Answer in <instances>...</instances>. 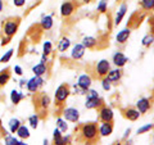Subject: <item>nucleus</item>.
<instances>
[{
  "mask_svg": "<svg viewBox=\"0 0 154 145\" xmlns=\"http://www.w3.org/2000/svg\"><path fill=\"white\" fill-rule=\"evenodd\" d=\"M19 25H21V18L19 17H8L3 21L2 23V46H5L9 44V41L12 40V37L16 35Z\"/></svg>",
  "mask_w": 154,
  "mask_h": 145,
  "instance_id": "obj_1",
  "label": "nucleus"
},
{
  "mask_svg": "<svg viewBox=\"0 0 154 145\" xmlns=\"http://www.w3.org/2000/svg\"><path fill=\"white\" fill-rule=\"evenodd\" d=\"M33 105H35V109H36V114L38 116V118H45V113L48 112V108L50 105V98L49 95H46L45 93H33Z\"/></svg>",
  "mask_w": 154,
  "mask_h": 145,
  "instance_id": "obj_2",
  "label": "nucleus"
},
{
  "mask_svg": "<svg viewBox=\"0 0 154 145\" xmlns=\"http://www.w3.org/2000/svg\"><path fill=\"white\" fill-rule=\"evenodd\" d=\"M68 95H69V88H68V85H60L59 88L57 89L55 91V107L58 109H60L62 107H63V104H64V101L67 100V98H68Z\"/></svg>",
  "mask_w": 154,
  "mask_h": 145,
  "instance_id": "obj_3",
  "label": "nucleus"
},
{
  "mask_svg": "<svg viewBox=\"0 0 154 145\" xmlns=\"http://www.w3.org/2000/svg\"><path fill=\"white\" fill-rule=\"evenodd\" d=\"M81 136L88 141H93L98 137V127L95 123H85L81 127Z\"/></svg>",
  "mask_w": 154,
  "mask_h": 145,
  "instance_id": "obj_4",
  "label": "nucleus"
},
{
  "mask_svg": "<svg viewBox=\"0 0 154 145\" xmlns=\"http://www.w3.org/2000/svg\"><path fill=\"white\" fill-rule=\"evenodd\" d=\"M42 84H44V80L38 76H35V77H32L31 80H28L27 89H28V91H31V93H36V91H38V89L42 86Z\"/></svg>",
  "mask_w": 154,
  "mask_h": 145,
  "instance_id": "obj_5",
  "label": "nucleus"
},
{
  "mask_svg": "<svg viewBox=\"0 0 154 145\" xmlns=\"http://www.w3.org/2000/svg\"><path fill=\"white\" fill-rule=\"evenodd\" d=\"M75 9H76V4L75 2H72V0H69V2H64L63 4H62V7H60V14H62V17H69L72 13L75 12Z\"/></svg>",
  "mask_w": 154,
  "mask_h": 145,
  "instance_id": "obj_6",
  "label": "nucleus"
},
{
  "mask_svg": "<svg viewBox=\"0 0 154 145\" xmlns=\"http://www.w3.org/2000/svg\"><path fill=\"white\" fill-rule=\"evenodd\" d=\"M109 69H110V64H109V62L105 60V59L100 60L98 63V66H96V72H98V76L102 77V79L107 77Z\"/></svg>",
  "mask_w": 154,
  "mask_h": 145,
  "instance_id": "obj_7",
  "label": "nucleus"
},
{
  "mask_svg": "<svg viewBox=\"0 0 154 145\" xmlns=\"http://www.w3.org/2000/svg\"><path fill=\"white\" fill-rule=\"evenodd\" d=\"M63 117L71 122H77L80 118V112L75 108H67L63 110Z\"/></svg>",
  "mask_w": 154,
  "mask_h": 145,
  "instance_id": "obj_8",
  "label": "nucleus"
},
{
  "mask_svg": "<svg viewBox=\"0 0 154 145\" xmlns=\"http://www.w3.org/2000/svg\"><path fill=\"white\" fill-rule=\"evenodd\" d=\"M11 77H12V68L11 67H7L5 69L0 71V89L4 88V86L11 81Z\"/></svg>",
  "mask_w": 154,
  "mask_h": 145,
  "instance_id": "obj_9",
  "label": "nucleus"
},
{
  "mask_svg": "<svg viewBox=\"0 0 154 145\" xmlns=\"http://www.w3.org/2000/svg\"><path fill=\"white\" fill-rule=\"evenodd\" d=\"M99 116L103 122H112V119H113V112H112V109L108 107H103L100 109Z\"/></svg>",
  "mask_w": 154,
  "mask_h": 145,
  "instance_id": "obj_10",
  "label": "nucleus"
},
{
  "mask_svg": "<svg viewBox=\"0 0 154 145\" xmlns=\"http://www.w3.org/2000/svg\"><path fill=\"white\" fill-rule=\"evenodd\" d=\"M85 54V48L82 44H77L75 45L73 50H72V58L73 59H81Z\"/></svg>",
  "mask_w": 154,
  "mask_h": 145,
  "instance_id": "obj_11",
  "label": "nucleus"
},
{
  "mask_svg": "<svg viewBox=\"0 0 154 145\" xmlns=\"http://www.w3.org/2000/svg\"><path fill=\"white\" fill-rule=\"evenodd\" d=\"M79 88H81L82 90H88L90 88V85H91V79H90V76L88 75H82V76H80V79H79Z\"/></svg>",
  "mask_w": 154,
  "mask_h": 145,
  "instance_id": "obj_12",
  "label": "nucleus"
},
{
  "mask_svg": "<svg viewBox=\"0 0 154 145\" xmlns=\"http://www.w3.org/2000/svg\"><path fill=\"white\" fill-rule=\"evenodd\" d=\"M113 62L117 67H123L127 62V58L125 57L122 53H116V54L113 55Z\"/></svg>",
  "mask_w": 154,
  "mask_h": 145,
  "instance_id": "obj_13",
  "label": "nucleus"
},
{
  "mask_svg": "<svg viewBox=\"0 0 154 145\" xmlns=\"http://www.w3.org/2000/svg\"><path fill=\"white\" fill-rule=\"evenodd\" d=\"M100 104H102V101H100L99 96H95V98H88L85 105L88 109H95V108H98Z\"/></svg>",
  "mask_w": 154,
  "mask_h": 145,
  "instance_id": "obj_14",
  "label": "nucleus"
},
{
  "mask_svg": "<svg viewBox=\"0 0 154 145\" xmlns=\"http://www.w3.org/2000/svg\"><path fill=\"white\" fill-rule=\"evenodd\" d=\"M136 107H137V109H139V112H140V113H145L146 110L150 108V103H149L148 99L143 98V99H140L136 103Z\"/></svg>",
  "mask_w": 154,
  "mask_h": 145,
  "instance_id": "obj_15",
  "label": "nucleus"
},
{
  "mask_svg": "<svg viewBox=\"0 0 154 145\" xmlns=\"http://www.w3.org/2000/svg\"><path fill=\"white\" fill-rule=\"evenodd\" d=\"M32 72L35 73V76L41 77V76H44L46 72H48V68H46L45 63H38V64H36V66L32 68Z\"/></svg>",
  "mask_w": 154,
  "mask_h": 145,
  "instance_id": "obj_16",
  "label": "nucleus"
},
{
  "mask_svg": "<svg viewBox=\"0 0 154 145\" xmlns=\"http://www.w3.org/2000/svg\"><path fill=\"white\" fill-rule=\"evenodd\" d=\"M126 11H127V4H126V3H123L122 5L119 7L118 13H117V16H116V21H114L116 25H119V23H121L122 18L125 17V14H126Z\"/></svg>",
  "mask_w": 154,
  "mask_h": 145,
  "instance_id": "obj_17",
  "label": "nucleus"
},
{
  "mask_svg": "<svg viewBox=\"0 0 154 145\" xmlns=\"http://www.w3.org/2000/svg\"><path fill=\"white\" fill-rule=\"evenodd\" d=\"M99 131H100V134H102L103 136H109V135L112 134V131H113L112 123H110V122H104L102 126H100Z\"/></svg>",
  "mask_w": 154,
  "mask_h": 145,
  "instance_id": "obj_18",
  "label": "nucleus"
},
{
  "mask_svg": "<svg viewBox=\"0 0 154 145\" xmlns=\"http://www.w3.org/2000/svg\"><path fill=\"white\" fill-rule=\"evenodd\" d=\"M130 33H131V31L127 30V28H125V30L119 31L118 35H117V41L119 42V44H123V42H126L128 40L130 37Z\"/></svg>",
  "mask_w": 154,
  "mask_h": 145,
  "instance_id": "obj_19",
  "label": "nucleus"
},
{
  "mask_svg": "<svg viewBox=\"0 0 154 145\" xmlns=\"http://www.w3.org/2000/svg\"><path fill=\"white\" fill-rule=\"evenodd\" d=\"M125 117H126L127 119H130V121H136L139 117H140V113H139V110H136V109L130 108L125 112Z\"/></svg>",
  "mask_w": 154,
  "mask_h": 145,
  "instance_id": "obj_20",
  "label": "nucleus"
},
{
  "mask_svg": "<svg viewBox=\"0 0 154 145\" xmlns=\"http://www.w3.org/2000/svg\"><path fill=\"white\" fill-rule=\"evenodd\" d=\"M121 71L119 69H114V71H109L108 72V75H107V79L109 82H113V81H118L119 79H121Z\"/></svg>",
  "mask_w": 154,
  "mask_h": 145,
  "instance_id": "obj_21",
  "label": "nucleus"
},
{
  "mask_svg": "<svg viewBox=\"0 0 154 145\" xmlns=\"http://www.w3.org/2000/svg\"><path fill=\"white\" fill-rule=\"evenodd\" d=\"M23 98H25V95H23L22 93H19V91H17V90H13V91H12V94H11L12 103H13L14 105H17Z\"/></svg>",
  "mask_w": 154,
  "mask_h": 145,
  "instance_id": "obj_22",
  "label": "nucleus"
},
{
  "mask_svg": "<svg viewBox=\"0 0 154 145\" xmlns=\"http://www.w3.org/2000/svg\"><path fill=\"white\" fill-rule=\"evenodd\" d=\"M64 144L66 141H64V137L60 134V130L55 128L54 130V145H64Z\"/></svg>",
  "mask_w": 154,
  "mask_h": 145,
  "instance_id": "obj_23",
  "label": "nucleus"
},
{
  "mask_svg": "<svg viewBox=\"0 0 154 145\" xmlns=\"http://www.w3.org/2000/svg\"><path fill=\"white\" fill-rule=\"evenodd\" d=\"M69 44H71V41L68 37H62V40L59 41V45H58V49H59V51L63 53L69 48Z\"/></svg>",
  "mask_w": 154,
  "mask_h": 145,
  "instance_id": "obj_24",
  "label": "nucleus"
},
{
  "mask_svg": "<svg viewBox=\"0 0 154 145\" xmlns=\"http://www.w3.org/2000/svg\"><path fill=\"white\" fill-rule=\"evenodd\" d=\"M53 26V18L50 16H46L42 18V21H41V28L42 30H50Z\"/></svg>",
  "mask_w": 154,
  "mask_h": 145,
  "instance_id": "obj_25",
  "label": "nucleus"
},
{
  "mask_svg": "<svg viewBox=\"0 0 154 145\" xmlns=\"http://www.w3.org/2000/svg\"><path fill=\"white\" fill-rule=\"evenodd\" d=\"M96 42L98 41H96V39H94V37H85L82 45H84V48H88V49H93L96 45Z\"/></svg>",
  "mask_w": 154,
  "mask_h": 145,
  "instance_id": "obj_26",
  "label": "nucleus"
},
{
  "mask_svg": "<svg viewBox=\"0 0 154 145\" xmlns=\"http://www.w3.org/2000/svg\"><path fill=\"white\" fill-rule=\"evenodd\" d=\"M17 134H18V136L21 137V139H28L30 137V132H28V128L26 126H19V128L17 130Z\"/></svg>",
  "mask_w": 154,
  "mask_h": 145,
  "instance_id": "obj_27",
  "label": "nucleus"
},
{
  "mask_svg": "<svg viewBox=\"0 0 154 145\" xmlns=\"http://www.w3.org/2000/svg\"><path fill=\"white\" fill-rule=\"evenodd\" d=\"M21 126V122L17 118H12L9 121V127H11V132H17V130Z\"/></svg>",
  "mask_w": 154,
  "mask_h": 145,
  "instance_id": "obj_28",
  "label": "nucleus"
},
{
  "mask_svg": "<svg viewBox=\"0 0 154 145\" xmlns=\"http://www.w3.org/2000/svg\"><path fill=\"white\" fill-rule=\"evenodd\" d=\"M141 7L145 11H150L154 8V0H141Z\"/></svg>",
  "mask_w": 154,
  "mask_h": 145,
  "instance_id": "obj_29",
  "label": "nucleus"
},
{
  "mask_svg": "<svg viewBox=\"0 0 154 145\" xmlns=\"http://www.w3.org/2000/svg\"><path fill=\"white\" fill-rule=\"evenodd\" d=\"M4 140H5V144L7 145H18V140L16 137L11 136V135H7V136H4Z\"/></svg>",
  "mask_w": 154,
  "mask_h": 145,
  "instance_id": "obj_30",
  "label": "nucleus"
},
{
  "mask_svg": "<svg viewBox=\"0 0 154 145\" xmlns=\"http://www.w3.org/2000/svg\"><path fill=\"white\" fill-rule=\"evenodd\" d=\"M13 49H11V50H8L7 51V54H4L3 57H2V59H0V63H8L9 60H11V58H12V55H13Z\"/></svg>",
  "mask_w": 154,
  "mask_h": 145,
  "instance_id": "obj_31",
  "label": "nucleus"
},
{
  "mask_svg": "<svg viewBox=\"0 0 154 145\" xmlns=\"http://www.w3.org/2000/svg\"><path fill=\"white\" fill-rule=\"evenodd\" d=\"M38 116L37 114H33V116H31L30 118H28V122H30V125H31V127L32 128H36L37 127V123H38Z\"/></svg>",
  "mask_w": 154,
  "mask_h": 145,
  "instance_id": "obj_32",
  "label": "nucleus"
},
{
  "mask_svg": "<svg viewBox=\"0 0 154 145\" xmlns=\"http://www.w3.org/2000/svg\"><path fill=\"white\" fill-rule=\"evenodd\" d=\"M57 126L59 127V130H60V131H63V132H64V131H67V128H68V126H67V123H66L62 118H58V119H57Z\"/></svg>",
  "mask_w": 154,
  "mask_h": 145,
  "instance_id": "obj_33",
  "label": "nucleus"
},
{
  "mask_svg": "<svg viewBox=\"0 0 154 145\" xmlns=\"http://www.w3.org/2000/svg\"><path fill=\"white\" fill-rule=\"evenodd\" d=\"M107 4H108V0H100L99 5H98V11L100 13H104L107 11Z\"/></svg>",
  "mask_w": 154,
  "mask_h": 145,
  "instance_id": "obj_34",
  "label": "nucleus"
},
{
  "mask_svg": "<svg viewBox=\"0 0 154 145\" xmlns=\"http://www.w3.org/2000/svg\"><path fill=\"white\" fill-rule=\"evenodd\" d=\"M51 53V42L50 41H46L44 44V54L45 55H49Z\"/></svg>",
  "mask_w": 154,
  "mask_h": 145,
  "instance_id": "obj_35",
  "label": "nucleus"
},
{
  "mask_svg": "<svg viewBox=\"0 0 154 145\" xmlns=\"http://www.w3.org/2000/svg\"><path fill=\"white\" fill-rule=\"evenodd\" d=\"M153 40H154V36H153V35L144 37V40H143V45H144V46H149V45H150L152 42H153Z\"/></svg>",
  "mask_w": 154,
  "mask_h": 145,
  "instance_id": "obj_36",
  "label": "nucleus"
},
{
  "mask_svg": "<svg viewBox=\"0 0 154 145\" xmlns=\"http://www.w3.org/2000/svg\"><path fill=\"white\" fill-rule=\"evenodd\" d=\"M152 125H145V126H143L141 128H139V131H137V134H144V132H146V131H149V130H152Z\"/></svg>",
  "mask_w": 154,
  "mask_h": 145,
  "instance_id": "obj_37",
  "label": "nucleus"
},
{
  "mask_svg": "<svg viewBox=\"0 0 154 145\" xmlns=\"http://www.w3.org/2000/svg\"><path fill=\"white\" fill-rule=\"evenodd\" d=\"M102 84H103V89H104V90H107V91H108V90L110 89V84H109V81H108L107 79H104Z\"/></svg>",
  "mask_w": 154,
  "mask_h": 145,
  "instance_id": "obj_38",
  "label": "nucleus"
},
{
  "mask_svg": "<svg viewBox=\"0 0 154 145\" xmlns=\"http://www.w3.org/2000/svg\"><path fill=\"white\" fill-rule=\"evenodd\" d=\"M13 3L16 7H23L26 3V0H13Z\"/></svg>",
  "mask_w": 154,
  "mask_h": 145,
  "instance_id": "obj_39",
  "label": "nucleus"
},
{
  "mask_svg": "<svg viewBox=\"0 0 154 145\" xmlns=\"http://www.w3.org/2000/svg\"><path fill=\"white\" fill-rule=\"evenodd\" d=\"M95 96H99L98 93H96L95 90H90V93H89V96H88V98H95Z\"/></svg>",
  "mask_w": 154,
  "mask_h": 145,
  "instance_id": "obj_40",
  "label": "nucleus"
},
{
  "mask_svg": "<svg viewBox=\"0 0 154 145\" xmlns=\"http://www.w3.org/2000/svg\"><path fill=\"white\" fill-rule=\"evenodd\" d=\"M14 71H16V73L17 75H22V69H21V67H16V68H14Z\"/></svg>",
  "mask_w": 154,
  "mask_h": 145,
  "instance_id": "obj_41",
  "label": "nucleus"
},
{
  "mask_svg": "<svg viewBox=\"0 0 154 145\" xmlns=\"http://www.w3.org/2000/svg\"><path fill=\"white\" fill-rule=\"evenodd\" d=\"M3 7H4V4H3V0H0V12L3 11Z\"/></svg>",
  "mask_w": 154,
  "mask_h": 145,
  "instance_id": "obj_42",
  "label": "nucleus"
},
{
  "mask_svg": "<svg viewBox=\"0 0 154 145\" xmlns=\"http://www.w3.org/2000/svg\"><path fill=\"white\" fill-rule=\"evenodd\" d=\"M18 145H27V144H25V143H18Z\"/></svg>",
  "mask_w": 154,
  "mask_h": 145,
  "instance_id": "obj_43",
  "label": "nucleus"
},
{
  "mask_svg": "<svg viewBox=\"0 0 154 145\" xmlns=\"http://www.w3.org/2000/svg\"><path fill=\"white\" fill-rule=\"evenodd\" d=\"M48 144H49V143H48V140H45V141H44V145H48Z\"/></svg>",
  "mask_w": 154,
  "mask_h": 145,
  "instance_id": "obj_44",
  "label": "nucleus"
},
{
  "mask_svg": "<svg viewBox=\"0 0 154 145\" xmlns=\"http://www.w3.org/2000/svg\"><path fill=\"white\" fill-rule=\"evenodd\" d=\"M84 2H85V3H89V2H91V0H84Z\"/></svg>",
  "mask_w": 154,
  "mask_h": 145,
  "instance_id": "obj_45",
  "label": "nucleus"
},
{
  "mask_svg": "<svg viewBox=\"0 0 154 145\" xmlns=\"http://www.w3.org/2000/svg\"><path fill=\"white\" fill-rule=\"evenodd\" d=\"M153 9H154V8H153Z\"/></svg>",
  "mask_w": 154,
  "mask_h": 145,
  "instance_id": "obj_46",
  "label": "nucleus"
}]
</instances>
